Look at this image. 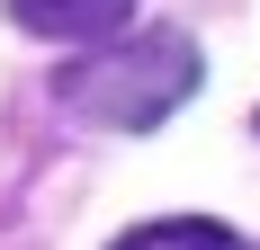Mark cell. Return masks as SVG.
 I'll use <instances>...</instances> for the list:
<instances>
[{
  "instance_id": "1",
  "label": "cell",
  "mask_w": 260,
  "mask_h": 250,
  "mask_svg": "<svg viewBox=\"0 0 260 250\" xmlns=\"http://www.w3.org/2000/svg\"><path fill=\"white\" fill-rule=\"evenodd\" d=\"M188 90H198V45L171 36V27L161 36H135V45H108L90 63H72V72H54V99L72 107V116H90V125H117V134L161 125Z\"/></svg>"
},
{
  "instance_id": "2",
  "label": "cell",
  "mask_w": 260,
  "mask_h": 250,
  "mask_svg": "<svg viewBox=\"0 0 260 250\" xmlns=\"http://www.w3.org/2000/svg\"><path fill=\"white\" fill-rule=\"evenodd\" d=\"M126 9L135 0H9V18L27 36H63V45H90L108 27H126Z\"/></svg>"
},
{
  "instance_id": "3",
  "label": "cell",
  "mask_w": 260,
  "mask_h": 250,
  "mask_svg": "<svg viewBox=\"0 0 260 250\" xmlns=\"http://www.w3.org/2000/svg\"><path fill=\"white\" fill-rule=\"evenodd\" d=\"M108 250H251V241L207 224V215H171V224H135L126 241H108Z\"/></svg>"
}]
</instances>
